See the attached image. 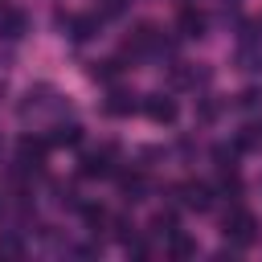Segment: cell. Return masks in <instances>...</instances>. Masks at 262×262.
Here are the masks:
<instances>
[{
	"label": "cell",
	"mask_w": 262,
	"mask_h": 262,
	"mask_svg": "<svg viewBox=\"0 0 262 262\" xmlns=\"http://www.w3.org/2000/svg\"><path fill=\"white\" fill-rule=\"evenodd\" d=\"M176 229H180V221H176V213H172V209H160V213L151 217V225H147V233H151V237H164V242H168Z\"/></svg>",
	"instance_id": "obj_14"
},
{
	"label": "cell",
	"mask_w": 262,
	"mask_h": 262,
	"mask_svg": "<svg viewBox=\"0 0 262 262\" xmlns=\"http://www.w3.org/2000/svg\"><path fill=\"white\" fill-rule=\"evenodd\" d=\"M147 176H143V168H131V172H119V196L127 201V205H139V201H147Z\"/></svg>",
	"instance_id": "obj_7"
},
{
	"label": "cell",
	"mask_w": 262,
	"mask_h": 262,
	"mask_svg": "<svg viewBox=\"0 0 262 262\" xmlns=\"http://www.w3.org/2000/svg\"><path fill=\"white\" fill-rule=\"evenodd\" d=\"M57 25H61V29H66V37H70V41H78V45H82V41H90V37L98 33V16H57Z\"/></svg>",
	"instance_id": "obj_8"
},
{
	"label": "cell",
	"mask_w": 262,
	"mask_h": 262,
	"mask_svg": "<svg viewBox=\"0 0 262 262\" xmlns=\"http://www.w3.org/2000/svg\"><path fill=\"white\" fill-rule=\"evenodd\" d=\"M143 102H139V94H131V90H111V98L102 102V111L106 115H115V119H123V115H135Z\"/></svg>",
	"instance_id": "obj_11"
},
{
	"label": "cell",
	"mask_w": 262,
	"mask_h": 262,
	"mask_svg": "<svg viewBox=\"0 0 262 262\" xmlns=\"http://www.w3.org/2000/svg\"><path fill=\"white\" fill-rule=\"evenodd\" d=\"M233 147H237V151H254V147H262V123H246V127L237 131Z\"/></svg>",
	"instance_id": "obj_18"
},
{
	"label": "cell",
	"mask_w": 262,
	"mask_h": 262,
	"mask_svg": "<svg viewBox=\"0 0 262 262\" xmlns=\"http://www.w3.org/2000/svg\"><path fill=\"white\" fill-rule=\"evenodd\" d=\"M94 82H115L119 74H123V57H111V61H90V70H86Z\"/></svg>",
	"instance_id": "obj_16"
},
{
	"label": "cell",
	"mask_w": 262,
	"mask_h": 262,
	"mask_svg": "<svg viewBox=\"0 0 262 262\" xmlns=\"http://www.w3.org/2000/svg\"><path fill=\"white\" fill-rule=\"evenodd\" d=\"M217 115H221V102H217L213 94H201V98H196V119H201V123H217Z\"/></svg>",
	"instance_id": "obj_20"
},
{
	"label": "cell",
	"mask_w": 262,
	"mask_h": 262,
	"mask_svg": "<svg viewBox=\"0 0 262 262\" xmlns=\"http://www.w3.org/2000/svg\"><path fill=\"white\" fill-rule=\"evenodd\" d=\"M205 29H209L205 12H196L192 4H184V8H180V16H176V33L192 41V37H205Z\"/></svg>",
	"instance_id": "obj_9"
},
{
	"label": "cell",
	"mask_w": 262,
	"mask_h": 262,
	"mask_svg": "<svg viewBox=\"0 0 262 262\" xmlns=\"http://www.w3.org/2000/svg\"><path fill=\"white\" fill-rule=\"evenodd\" d=\"M49 139H37V135H20V143H16V151H20V164L29 168V172H41L45 168V156H49Z\"/></svg>",
	"instance_id": "obj_6"
},
{
	"label": "cell",
	"mask_w": 262,
	"mask_h": 262,
	"mask_svg": "<svg viewBox=\"0 0 262 262\" xmlns=\"http://www.w3.org/2000/svg\"><path fill=\"white\" fill-rule=\"evenodd\" d=\"M172 192H176L180 205L192 209V213H209V209H213V184H205V180H184V184H176Z\"/></svg>",
	"instance_id": "obj_5"
},
{
	"label": "cell",
	"mask_w": 262,
	"mask_h": 262,
	"mask_svg": "<svg viewBox=\"0 0 262 262\" xmlns=\"http://www.w3.org/2000/svg\"><path fill=\"white\" fill-rule=\"evenodd\" d=\"M49 143H53V147H78V143H82V127H78L74 119H70V123H66V119H57V123H53V135H49Z\"/></svg>",
	"instance_id": "obj_13"
},
{
	"label": "cell",
	"mask_w": 262,
	"mask_h": 262,
	"mask_svg": "<svg viewBox=\"0 0 262 262\" xmlns=\"http://www.w3.org/2000/svg\"><path fill=\"white\" fill-rule=\"evenodd\" d=\"M168 254H172V258H196V242H192L188 233L176 229V233L168 237Z\"/></svg>",
	"instance_id": "obj_19"
},
{
	"label": "cell",
	"mask_w": 262,
	"mask_h": 262,
	"mask_svg": "<svg viewBox=\"0 0 262 262\" xmlns=\"http://www.w3.org/2000/svg\"><path fill=\"white\" fill-rule=\"evenodd\" d=\"M20 254H25V242H20V233L4 229V233H0V258H20Z\"/></svg>",
	"instance_id": "obj_22"
},
{
	"label": "cell",
	"mask_w": 262,
	"mask_h": 262,
	"mask_svg": "<svg viewBox=\"0 0 262 262\" xmlns=\"http://www.w3.org/2000/svg\"><path fill=\"white\" fill-rule=\"evenodd\" d=\"M16 205H20V196H12V188H8V184H0V225L16 213Z\"/></svg>",
	"instance_id": "obj_25"
},
{
	"label": "cell",
	"mask_w": 262,
	"mask_h": 262,
	"mask_svg": "<svg viewBox=\"0 0 262 262\" xmlns=\"http://www.w3.org/2000/svg\"><path fill=\"white\" fill-rule=\"evenodd\" d=\"M61 106H66V98H61V94H57L49 82H37V86H29V90H25V102H20L16 111H20V119L29 123V119H45V115H57Z\"/></svg>",
	"instance_id": "obj_1"
},
{
	"label": "cell",
	"mask_w": 262,
	"mask_h": 262,
	"mask_svg": "<svg viewBox=\"0 0 262 262\" xmlns=\"http://www.w3.org/2000/svg\"><path fill=\"white\" fill-rule=\"evenodd\" d=\"M262 106V90H242L237 94V111H258Z\"/></svg>",
	"instance_id": "obj_26"
},
{
	"label": "cell",
	"mask_w": 262,
	"mask_h": 262,
	"mask_svg": "<svg viewBox=\"0 0 262 262\" xmlns=\"http://www.w3.org/2000/svg\"><path fill=\"white\" fill-rule=\"evenodd\" d=\"M53 205H57V209H82L86 201L78 196L74 184H61V180H57V184H53Z\"/></svg>",
	"instance_id": "obj_17"
},
{
	"label": "cell",
	"mask_w": 262,
	"mask_h": 262,
	"mask_svg": "<svg viewBox=\"0 0 262 262\" xmlns=\"http://www.w3.org/2000/svg\"><path fill=\"white\" fill-rule=\"evenodd\" d=\"M221 233H225V242H229L233 250H246V246L258 242V217H254L250 209L233 205V209L225 213V221H221Z\"/></svg>",
	"instance_id": "obj_2"
},
{
	"label": "cell",
	"mask_w": 262,
	"mask_h": 262,
	"mask_svg": "<svg viewBox=\"0 0 262 262\" xmlns=\"http://www.w3.org/2000/svg\"><path fill=\"white\" fill-rule=\"evenodd\" d=\"M78 213H82V221H86V229H90L94 237H98V233H102V229L111 225V213H106L102 205H82Z\"/></svg>",
	"instance_id": "obj_15"
},
{
	"label": "cell",
	"mask_w": 262,
	"mask_h": 262,
	"mask_svg": "<svg viewBox=\"0 0 262 262\" xmlns=\"http://www.w3.org/2000/svg\"><path fill=\"white\" fill-rule=\"evenodd\" d=\"M221 4H225V8H233V4H242V0H221Z\"/></svg>",
	"instance_id": "obj_29"
},
{
	"label": "cell",
	"mask_w": 262,
	"mask_h": 262,
	"mask_svg": "<svg viewBox=\"0 0 262 262\" xmlns=\"http://www.w3.org/2000/svg\"><path fill=\"white\" fill-rule=\"evenodd\" d=\"M213 164H217V172H225V168H237V147H229V143H217L213 151Z\"/></svg>",
	"instance_id": "obj_21"
},
{
	"label": "cell",
	"mask_w": 262,
	"mask_h": 262,
	"mask_svg": "<svg viewBox=\"0 0 262 262\" xmlns=\"http://www.w3.org/2000/svg\"><path fill=\"white\" fill-rule=\"evenodd\" d=\"M25 29H29V16L20 8H0V37L16 41V37H25Z\"/></svg>",
	"instance_id": "obj_12"
},
{
	"label": "cell",
	"mask_w": 262,
	"mask_h": 262,
	"mask_svg": "<svg viewBox=\"0 0 262 262\" xmlns=\"http://www.w3.org/2000/svg\"><path fill=\"white\" fill-rule=\"evenodd\" d=\"M160 53H168V41L156 25H135L123 41V57H160Z\"/></svg>",
	"instance_id": "obj_3"
},
{
	"label": "cell",
	"mask_w": 262,
	"mask_h": 262,
	"mask_svg": "<svg viewBox=\"0 0 262 262\" xmlns=\"http://www.w3.org/2000/svg\"><path fill=\"white\" fill-rule=\"evenodd\" d=\"M106 229H111V233H115V242H123V246H127L131 237H139V233H135V225H131L127 217H111V225H106Z\"/></svg>",
	"instance_id": "obj_24"
},
{
	"label": "cell",
	"mask_w": 262,
	"mask_h": 262,
	"mask_svg": "<svg viewBox=\"0 0 262 262\" xmlns=\"http://www.w3.org/2000/svg\"><path fill=\"white\" fill-rule=\"evenodd\" d=\"M78 172H82L86 180L115 176V143H106V147H98V151H86V156L78 160Z\"/></svg>",
	"instance_id": "obj_4"
},
{
	"label": "cell",
	"mask_w": 262,
	"mask_h": 262,
	"mask_svg": "<svg viewBox=\"0 0 262 262\" xmlns=\"http://www.w3.org/2000/svg\"><path fill=\"white\" fill-rule=\"evenodd\" d=\"M221 192H225L229 201L242 196V176H237V168H225V172H221Z\"/></svg>",
	"instance_id": "obj_23"
},
{
	"label": "cell",
	"mask_w": 262,
	"mask_h": 262,
	"mask_svg": "<svg viewBox=\"0 0 262 262\" xmlns=\"http://www.w3.org/2000/svg\"><path fill=\"white\" fill-rule=\"evenodd\" d=\"M143 115L151 123H176V102L168 94H147L143 98Z\"/></svg>",
	"instance_id": "obj_10"
},
{
	"label": "cell",
	"mask_w": 262,
	"mask_h": 262,
	"mask_svg": "<svg viewBox=\"0 0 262 262\" xmlns=\"http://www.w3.org/2000/svg\"><path fill=\"white\" fill-rule=\"evenodd\" d=\"M180 4H192V0H180Z\"/></svg>",
	"instance_id": "obj_30"
},
{
	"label": "cell",
	"mask_w": 262,
	"mask_h": 262,
	"mask_svg": "<svg viewBox=\"0 0 262 262\" xmlns=\"http://www.w3.org/2000/svg\"><path fill=\"white\" fill-rule=\"evenodd\" d=\"M4 98H8V82L0 78V102H4Z\"/></svg>",
	"instance_id": "obj_28"
},
{
	"label": "cell",
	"mask_w": 262,
	"mask_h": 262,
	"mask_svg": "<svg viewBox=\"0 0 262 262\" xmlns=\"http://www.w3.org/2000/svg\"><path fill=\"white\" fill-rule=\"evenodd\" d=\"M127 0H102V16H123Z\"/></svg>",
	"instance_id": "obj_27"
}]
</instances>
